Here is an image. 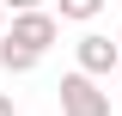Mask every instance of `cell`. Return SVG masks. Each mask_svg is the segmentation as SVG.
<instances>
[{
  "label": "cell",
  "mask_w": 122,
  "mask_h": 116,
  "mask_svg": "<svg viewBox=\"0 0 122 116\" xmlns=\"http://www.w3.org/2000/svg\"><path fill=\"white\" fill-rule=\"evenodd\" d=\"M61 110L67 116H110V104H104V92L92 86L86 73H73V79L61 86Z\"/></svg>",
  "instance_id": "1"
},
{
  "label": "cell",
  "mask_w": 122,
  "mask_h": 116,
  "mask_svg": "<svg viewBox=\"0 0 122 116\" xmlns=\"http://www.w3.org/2000/svg\"><path fill=\"white\" fill-rule=\"evenodd\" d=\"M49 37H55V18L30 12V18H18V25H12V37H6V43H18V49H30V55H37V49H43Z\"/></svg>",
  "instance_id": "2"
},
{
  "label": "cell",
  "mask_w": 122,
  "mask_h": 116,
  "mask_svg": "<svg viewBox=\"0 0 122 116\" xmlns=\"http://www.w3.org/2000/svg\"><path fill=\"white\" fill-rule=\"evenodd\" d=\"M79 61H86V67H116V43H104V37H86V43H79Z\"/></svg>",
  "instance_id": "3"
},
{
  "label": "cell",
  "mask_w": 122,
  "mask_h": 116,
  "mask_svg": "<svg viewBox=\"0 0 122 116\" xmlns=\"http://www.w3.org/2000/svg\"><path fill=\"white\" fill-rule=\"evenodd\" d=\"M0 61H6V67H30L37 55H30V49H18V43H0Z\"/></svg>",
  "instance_id": "4"
},
{
  "label": "cell",
  "mask_w": 122,
  "mask_h": 116,
  "mask_svg": "<svg viewBox=\"0 0 122 116\" xmlns=\"http://www.w3.org/2000/svg\"><path fill=\"white\" fill-rule=\"evenodd\" d=\"M98 6H104V0H61V12H67V18H92Z\"/></svg>",
  "instance_id": "5"
},
{
  "label": "cell",
  "mask_w": 122,
  "mask_h": 116,
  "mask_svg": "<svg viewBox=\"0 0 122 116\" xmlns=\"http://www.w3.org/2000/svg\"><path fill=\"white\" fill-rule=\"evenodd\" d=\"M0 116H12V104H6V98H0Z\"/></svg>",
  "instance_id": "6"
},
{
  "label": "cell",
  "mask_w": 122,
  "mask_h": 116,
  "mask_svg": "<svg viewBox=\"0 0 122 116\" xmlns=\"http://www.w3.org/2000/svg\"><path fill=\"white\" fill-rule=\"evenodd\" d=\"M12 6H30V0H12Z\"/></svg>",
  "instance_id": "7"
}]
</instances>
